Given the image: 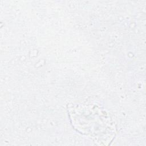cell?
Segmentation results:
<instances>
[{
    "label": "cell",
    "mask_w": 146,
    "mask_h": 146,
    "mask_svg": "<svg viewBox=\"0 0 146 146\" xmlns=\"http://www.w3.org/2000/svg\"><path fill=\"white\" fill-rule=\"evenodd\" d=\"M72 127L97 144L108 145L116 135L114 121L99 106L71 103L67 106Z\"/></svg>",
    "instance_id": "6da1fadb"
}]
</instances>
